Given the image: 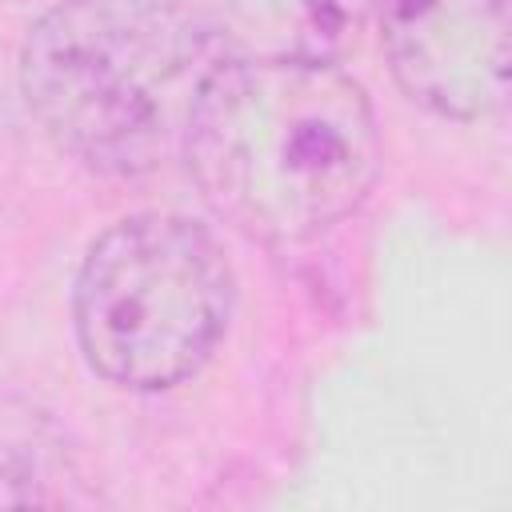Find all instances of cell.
Here are the masks:
<instances>
[{"label": "cell", "instance_id": "1", "mask_svg": "<svg viewBox=\"0 0 512 512\" xmlns=\"http://www.w3.org/2000/svg\"><path fill=\"white\" fill-rule=\"evenodd\" d=\"M180 144L204 204L272 244L352 216L384 160L368 92L332 60H216Z\"/></svg>", "mask_w": 512, "mask_h": 512}, {"label": "cell", "instance_id": "2", "mask_svg": "<svg viewBox=\"0 0 512 512\" xmlns=\"http://www.w3.org/2000/svg\"><path fill=\"white\" fill-rule=\"evenodd\" d=\"M192 0H64L20 52V88L48 140L100 176L152 172L212 60Z\"/></svg>", "mask_w": 512, "mask_h": 512}, {"label": "cell", "instance_id": "3", "mask_svg": "<svg viewBox=\"0 0 512 512\" xmlns=\"http://www.w3.org/2000/svg\"><path fill=\"white\" fill-rule=\"evenodd\" d=\"M232 268L216 236L176 212L116 220L92 240L72 288L76 340L96 376L132 392L188 380L220 344Z\"/></svg>", "mask_w": 512, "mask_h": 512}, {"label": "cell", "instance_id": "4", "mask_svg": "<svg viewBox=\"0 0 512 512\" xmlns=\"http://www.w3.org/2000/svg\"><path fill=\"white\" fill-rule=\"evenodd\" d=\"M396 84L428 112L484 120L508 100V0H376Z\"/></svg>", "mask_w": 512, "mask_h": 512}, {"label": "cell", "instance_id": "5", "mask_svg": "<svg viewBox=\"0 0 512 512\" xmlns=\"http://www.w3.org/2000/svg\"><path fill=\"white\" fill-rule=\"evenodd\" d=\"M212 48L240 60H336L376 0H192Z\"/></svg>", "mask_w": 512, "mask_h": 512}, {"label": "cell", "instance_id": "6", "mask_svg": "<svg viewBox=\"0 0 512 512\" xmlns=\"http://www.w3.org/2000/svg\"><path fill=\"white\" fill-rule=\"evenodd\" d=\"M32 500H40L36 464L20 444L0 436V504H32Z\"/></svg>", "mask_w": 512, "mask_h": 512}]
</instances>
